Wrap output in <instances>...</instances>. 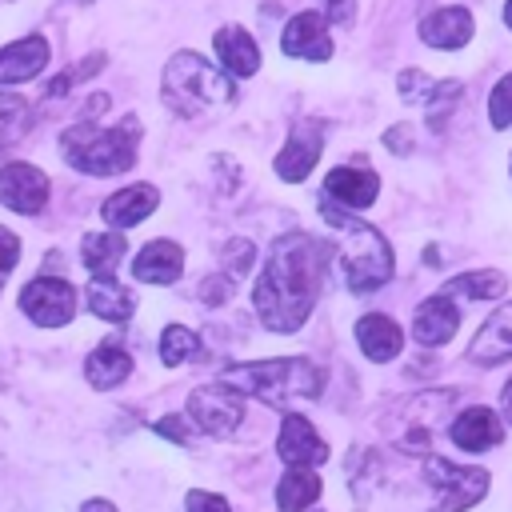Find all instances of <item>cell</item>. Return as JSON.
I'll use <instances>...</instances> for the list:
<instances>
[{
  "label": "cell",
  "mask_w": 512,
  "mask_h": 512,
  "mask_svg": "<svg viewBox=\"0 0 512 512\" xmlns=\"http://www.w3.org/2000/svg\"><path fill=\"white\" fill-rule=\"evenodd\" d=\"M504 272L496 268H480V272H464V276H452L444 284V296H464V300H496L504 292Z\"/></svg>",
  "instance_id": "cell-27"
},
{
  "label": "cell",
  "mask_w": 512,
  "mask_h": 512,
  "mask_svg": "<svg viewBox=\"0 0 512 512\" xmlns=\"http://www.w3.org/2000/svg\"><path fill=\"white\" fill-rule=\"evenodd\" d=\"M488 120H492V128H512V72L496 80V88L488 96Z\"/></svg>",
  "instance_id": "cell-30"
},
{
  "label": "cell",
  "mask_w": 512,
  "mask_h": 512,
  "mask_svg": "<svg viewBox=\"0 0 512 512\" xmlns=\"http://www.w3.org/2000/svg\"><path fill=\"white\" fill-rule=\"evenodd\" d=\"M20 308H24V316H32L40 328H60V324H68L72 312H76V292H72V284L60 280V276H36V280L24 284Z\"/></svg>",
  "instance_id": "cell-7"
},
{
  "label": "cell",
  "mask_w": 512,
  "mask_h": 512,
  "mask_svg": "<svg viewBox=\"0 0 512 512\" xmlns=\"http://www.w3.org/2000/svg\"><path fill=\"white\" fill-rule=\"evenodd\" d=\"M320 148H324V128H320L316 120H296V124L288 128L284 148L276 152V176L288 180V184H300V180L316 168Z\"/></svg>",
  "instance_id": "cell-9"
},
{
  "label": "cell",
  "mask_w": 512,
  "mask_h": 512,
  "mask_svg": "<svg viewBox=\"0 0 512 512\" xmlns=\"http://www.w3.org/2000/svg\"><path fill=\"white\" fill-rule=\"evenodd\" d=\"M136 144H140V120L124 116L120 124L104 128V124H72L60 136V152L64 160L84 172V176H120L136 164Z\"/></svg>",
  "instance_id": "cell-2"
},
{
  "label": "cell",
  "mask_w": 512,
  "mask_h": 512,
  "mask_svg": "<svg viewBox=\"0 0 512 512\" xmlns=\"http://www.w3.org/2000/svg\"><path fill=\"white\" fill-rule=\"evenodd\" d=\"M424 476L436 488L432 512H464V508L480 504L484 492H488V472L484 468H460V464H448L440 456H432L424 464Z\"/></svg>",
  "instance_id": "cell-6"
},
{
  "label": "cell",
  "mask_w": 512,
  "mask_h": 512,
  "mask_svg": "<svg viewBox=\"0 0 512 512\" xmlns=\"http://www.w3.org/2000/svg\"><path fill=\"white\" fill-rule=\"evenodd\" d=\"M356 340H360L364 356L376 360V364L392 360V356L404 348V332H400V324H396L392 316H384V312H368V316H360V320H356Z\"/></svg>",
  "instance_id": "cell-22"
},
{
  "label": "cell",
  "mask_w": 512,
  "mask_h": 512,
  "mask_svg": "<svg viewBox=\"0 0 512 512\" xmlns=\"http://www.w3.org/2000/svg\"><path fill=\"white\" fill-rule=\"evenodd\" d=\"M196 352H200V340H196L192 328H184V324H168V328L160 332V360H164L168 368L184 364V360L196 356Z\"/></svg>",
  "instance_id": "cell-29"
},
{
  "label": "cell",
  "mask_w": 512,
  "mask_h": 512,
  "mask_svg": "<svg viewBox=\"0 0 512 512\" xmlns=\"http://www.w3.org/2000/svg\"><path fill=\"white\" fill-rule=\"evenodd\" d=\"M504 24H508V28H512V0H508V4H504Z\"/></svg>",
  "instance_id": "cell-41"
},
{
  "label": "cell",
  "mask_w": 512,
  "mask_h": 512,
  "mask_svg": "<svg viewBox=\"0 0 512 512\" xmlns=\"http://www.w3.org/2000/svg\"><path fill=\"white\" fill-rule=\"evenodd\" d=\"M188 412L208 436H228L244 416V400L224 384H204L188 396Z\"/></svg>",
  "instance_id": "cell-8"
},
{
  "label": "cell",
  "mask_w": 512,
  "mask_h": 512,
  "mask_svg": "<svg viewBox=\"0 0 512 512\" xmlns=\"http://www.w3.org/2000/svg\"><path fill=\"white\" fill-rule=\"evenodd\" d=\"M16 260H20V240H16V232L0 228V280H8V272L16 268Z\"/></svg>",
  "instance_id": "cell-33"
},
{
  "label": "cell",
  "mask_w": 512,
  "mask_h": 512,
  "mask_svg": "<svg viewBox=\"0 0 512 512\" xmlns=\"http://www.w3.org/2000/svg\"><path fill=\"white\" fill-rule=\"evenodd\" d=\"M324 268H328V248L316 236L308 232L280 236L252 288V308L264 320V328L296 332L316 308Z\"/></svg>",
  "instance_id": "cell-1"
},
{
  "label": "cell",
  "mask_w": 512,
  "mask_h": 512,
  "mask_svg": "<svg viewBox=\"0 0 512 512\" xmlns=\"http://www.w3.org/2000/svg\"><path fill=\"white\" fill-rule=\"evenodd\" d=\"M280 52L296 56V60H312L324 64L332 56V36H328V20L320 12H296L284 32H280Z\"/></svg>",
  "instance_id": "cell-11"
},
{
  "label": "cell",
  "mask_w": 512,
  "mask_h": 512,
  "mask_svg": "<svg viewBox=\"0 0 512 512\" xmlns=\"http://www.w3.org/2000/svg\"><path fill=\"white\" fill-rule=\"evenodd\" d=\"M128 256V240L124 232H88L80 240V260L92 276L100 280H112V272L120 268V260Z\"/></svg>",
  "instance_id": "cell-23"
},
{
  "label": "cell",
  "mask_w": 512,
  "mask_h": 512,
  "mask_svg": "<svg viewBox=\"0 0 512 512\" xmlns=\"http://www.w3.org/2000/svg\"><path fill=\"white\" fill-rule=\"evenodd\" d=\"M452 444L464 448V452H488L500 444V416L492 408H464L452 428H448Z\"/></svg>",
  "instance_id": "cell-20"
},
{
  "label": "cell",
  "mask_w": 512,
  "mask_h": 512,
  "mask_svg": "<svg viewBox=\"0 0 512 512\" xmlns=\"http://www.w3.org/2000/svg\"><path fill=\"white\" fill-rule=\"evenodd\" d=\"M476 24H472V12L464 4H448V8H436L420 20V40L428 48H440V52H452V48H464L472 40Z\"/></svg>",
  "instance_id": "cell-14"
},
{
  "label": "cell",
  "mask_w": 512,
  "mask_h": 512,
  "mask_svg": "<svg viewBox=\"0 0 512 512\" xmlns=\"http://www.w3.org/2000/svg\"><path fill=\"white\" fill-rule=\"evenodd\" d=\"M384 144H388L392 152H408V148H412V140H408V124H396V128L384 136Z\"/></svg>",
  "instance_id": "cell-38"
},
{
  "label": "cell",
  "mask_w": 512,
  "mask_h": 512,
  "mask_svg": "<svg viewBox=\"0 0 512 512\" xmlns=\"http://www.w3.org/2000/svg\"><path fill=\"white\" fill-rule=\"evenodd\" d=\"M456 328H460V312H456L452 296L436 292V296L420 300V308H416V316H412V332H416V340H420L424 348L448 344V340L456 336Z\"/></svg>",
  "instance_id": "cell-15"
},
{
  "label": "cell",
  "mask_w": 512,
  "mask_h": 512,
  "mask_svg": "<svg viewBox=\"0 0 512 512\" xmlns=\"http://www.w3.org/2000/svg\"><path fill=\"white\" fill-rule=\"evenodd\" d=\"M320 216L332 224L336 240H340V260H344V280L352 292H376L380 284L392 280V248L380 236V228L356 220L352 212L336 208V204H320Z\"/></svg>",
  "instance_id": "cell-3"
},
{
  "label": "cell",
  "mask_w": 512,
  "mask_h": 512,
  "mask_svg": "<svg viewBox=\"0 0 512 512\" xmlns=\"http://www.w3.org/2000/svg\"><path fill=\"white\" fill-rule=\"evenodd\" d=\"M472 364H500V360H512V300L500 304L484 324L480 332L472 336V348H468Z\"/></svg>",
  "instance_id": "cell-17"
},
{
  "label": "cell",
  "mask_w": 512,
  "mask_h": 512,
  "mask_svg": "<svg viewBox=\"0 0 512 512\" xmlns=\"http://www.w3.org/2000/svg\"><path fill=\"white\" fill-rule=\"evenodd\" d=\"M184 272V252L176 240H148L132 256V276L144 284H172Z\"/></svg>",
  "instance_id": "cell-18"
},
{
  "label": "cell",
  "mask_w": 512,
  "mask_h": 512,
  "mask_svg": "<svg viewBox=\"0 0 512 512\" xmlns=\"http://www.w3.org/2000/svg\"><path fill=\"white\" fill-rule=\"evenodd\" d=\"M156 432H160V436H168V440H176V444H184V440H188V432H184L180 416H164V420H156Z\"/></svg>",
  "instance_id": "cell-37"
},
{
  "label": "cell",
  "mask_w": 512,
  "mask_h": 512,
  "mask_svg": "<svg viewBox=\"0 0 512 512\" xmlns=\"http://www.w3.org/2000/svg\"><path fill=\"white\" fill-rule=\"evenodd\" d=\"M0 204L20 216H36L48 204V176L20 160L4 164L0 168Z\"/></svg>",
  "instance_id": "cell-10"
},
{
  "label": "cell",
  "mask_w": 512,
  "mask_h": 512,
  "mask_svg": "<svg viewBox=\"0 0 512 512\" xmlns=\"http://www.w3.org/2000/svg\"><path fill=\"white\" fill-rule=\"evenodd\" d=\"M28 116H32V108H28L24 96H16V92H0V148L16 144V140L24 136Z\"/></svg>",
  "instance_id": "cell-28"
},
{
  "label": "cell",
  "mask_w": 512,
  "mask_h": 512,
  "mask_svg": "<svg viewBox=\"0 0 512 512\" xmlns=\"http://www.w3.org/2000/svg\"><path fill=\"white\" fill-rule=\"evenodd\" d=\"M156 204H160V192L152 184H128L104 200L100 216H104V224H112V232H124V228L140 224L144 216H152Z\"/></svg>",
  "instance_id": "cell-16"
},
{
  "label": "cell",
  "mask_w": 512,
  "mask_h": 512,
  "mask_svg": "<svg viewBox=\"0 0 512 512\" xmlns=\"http://www.w3.org/2000/svg\"><path fill=\"white\" fill-rule=\"evenodd\" d=\"M160 92H164V104L176 112V116H204L212 108H228L236 100V88H232V76L216 64H208L204 56L196 52H176L164 68V80H160Z\"/></svg>",
  "instance_id": "cell-5"
},
{
  "label": "cell",
  "mask_w": 512,
  "mask_h": 512,
  "mask_svg": "<svg viewBox=\"0 0 512 512\" xmlns=\"http://www.w3.org/2000/svg\"><path fill=\"white\" fill-rule=\"evenodd\" d=\"M100 68H104V52H96V56H84V60H80V64H76L72 72L56 76V80L48 84V96H60V92L68 96V88H72L76 80H84V76H92V72H100Z\"/></svg>",
  "instance_id": "cell-31"
},
{
  "label": "cell",
  "mask_w": 512,
  "mask_h": 512,
  "mask_svg": "<svg viewBox=\"0 0 512 512\" xmlns=\"http://www.w3.org/2000/svg\"><path fill=\"white\" fill-rule=\"evenodd\" d=\"M432 88H436V80H428L424 72H416V68H408V72H400V96L408 100V104H424L428 96H432Z\"/></svg>",
  "instance_id": "cell-32"
},
{
  "label": "cell",
  "mask_w": 512,
  "mask_h": 512,
  "mask_svg": "<svg viewBox=\"0 0 512 512\" xmlns=\"http://www.w3.org/2000/svg\"><path fill=\"white\" fill-rule=\"evenodd\" d=\"M224 252H228V260H232V268H236V272H244V268L252 264V256H256V248H252L248 240H232Z\"/></svg>",
  "instance_id": "cell-36"
},
{
  "label": "cell",
  "mask_w": 512,
  "mask_h": 512,
  "mask_svg": "<svg viewBox=\"0 0 512 512\" xmlns=\"http://www.w3.org/2000/svg\"><path fill=\"white\" fill-rule=\"evenodd\" d=\"M232 296V280L228 276H208L204 284H200V300L204 304H220V300H228Z\"/></svg>",
  "instance_id": "cell-35"
},
{
  "label": "cell",
  "mask_w": 512,
  "mask_h": 512,
  "mask_svg": "<svg viewBox=\"0 0 512 512\" xmlns=\"http://www.w3.org/2000/svg\"><path fill=\"white\" fill-rule=\"evenodd\" d=\"M88 308H92V316H100V320L124 324V320L132 316V308H136V296H132L124 284H116V280L92 276V284H88Z\"/></svg>",
  "instance_id": "cell-25"
},
{
  "label": "cell",
  "mask_w": 512,
  "mask_h": 512,
  "mask_svg": "<svg viewBox=\"0 0 512 512\" xmlns=\"http://www.w3.org/2000/svg\"><path fill=\"white\" fill-rule=\"evenodd\" d=\"M276 452H280V460H284L288 468H312V464H324V460H328V444H324V440L316 436V428H312L304 416H296V412L284 416Z\"/></svg>",
  "instance_id": "cell-13"
},
{
  "label": "cell",
  "mask_w": 512,
  "mask_h": 512,
  "mask_svg": "<svg viewBox=\"0 0 512 512\" xmlns=\"http://www.w3.org/2000/svg\"><path fill=\"white\" fill-rule=\"evenodd\" d=\"M500 408H504V416H508V424H512V380L504 384V396H500Z\"/></svg>",
  "instance_id": "cell-39"
},
{
  "label": "cell",
  "mask_w": 512,
  "mask_h": 512,
  "mask_svg": "<svg viewBox=\"0 0 512 512\" xmlns=\"http://www.w3.org/2000/svg\"><path fill=\"white\" fill-rule=\"evenodd\" d=\"M332 4H340V0H332Z\"/></svg>",
  "instance_id": "cell-42"
},
{
  "label": "cell",
  "mask_w": 512,
  "mask_h": 512,
  "mask_svg": "<svg viewBox=\"0 0 512 512\" xmlns=\"http://www.w3.org/2000/svg\"><path fill=\"white\" fill-rule=\"evenodd\" d=\"M188 512H228V500L224 496H216V492H188Z\"/></svg>",
  "instance_id": "cell-34"
},
{
  "label": "cell",
  "mask_w": 512,
  "mask_h": 512,
  "mask_svg": "<svg viewBox=\"0 0 512 512\" xmlns=\"http://www.w3.org/2000/svg\"><path fill=\"white\" fill-rule=\"evenodd\" d=\"M212 44H216V56H220L228 76H252L260 68V44L240 24H224Z\"/></svg>",
  "instance_id": "cell-21"
},
{
  "label": "cell",
  "mask_w": 512,
  "mask_h": 512,
  "mask_svg": "<svg viewBox=\"0 0 512 512\" xmlns=\"http://www.w3.org/2000/svg\"><path fill=\"white\" fill-rule=\"evenodd\" d=\"M380 192V176L364 164H340L324 176V200L344 208V212H356V208H368Z\"/></svg>",
  "instance_id": "cell-12"
},
{
  "label": "cell",
  "mask_w": 512,
  "mask_h": 512,
  "mask_svg": "<svg viewBox=\"0 0 512 512\" xmlns=\"http://www.w3.org/2000/svg\"><path fill=\"white\" fill-rule=\"evenodd\" d=\"M224 388L236 396H260L264 404H288V400H312L324 392V372L304 356H280L260 364H232L220 376Z\"/></svg>",
  "instance_id": "cell-4"
},
{
  "label": "cell",
  "mask_w": 512,
  "mask_h": 512,
  "mask_svg": "<svg viewBox=\"0 0 512 512\" xmlns=\"http://www.w3.org/2000/svg\"><path fill=\"white\" fill-rule=\"evenodd\" d=\"M128 372H132V352L116 340H104L84 360V376H88L92 388H116V384H124Z\"/></svg>",
  "instance_id": "cell-24"
},
{
  "label": "cell",
  "mask_w": 512,
  "mask_h": 512,
  "mask_svg": "<svg viewBox=\"0 0 512 512\" xmlns=\"http://www.w3.org/2000/svg\"><path fill=\"white\" fill-rule=\"evenodd\" d=\"M44 64H48V40L32 32V36L0 48V84H24V80L40 76Z\"/></svg>",
  "instance_id": "cell-19"
},
{
  "label": "cell",
  "mask_w": 512,
  "mask_h": 512,
  "mask_svg": "<svg viewBox=\"0 0 512 512\" xmlns=\"http://www.w3.org/2000/svg\"><path fill=\"white\" fill-rule=\"evenodd\" d=\"M320 496V476L312 468H288L284 480L276 484V504L280 512H304Z\"/></svg>",
  "instance_id": "cell-26"
},
{
  "label": "cell",
  "mask_w": 512,
  "mask_h": 512,
  "mask_svg": "<svg viewBox=\"0 0 512 512\" xmlns=\"http://www.w3.org/2000/svg\"><path fill=\"white\" fill-rule=\"evenodd\" d=\"M80 512H116V508H112L108 500H88V504H84Z\"/></svg>",
  "instance_id": "cell-40"
}]
</instances>
